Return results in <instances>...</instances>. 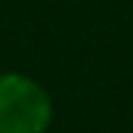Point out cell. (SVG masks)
<instances>
[{
	"label": "cell",
	"instance_id": "obj_1",
	"mask_svg": "<svg viewBox=\"0 0 133 133\" xmlns=\"http://www.w3.org/2000/svg\"><path fill=\"white\" fill-rule=\"evenodd\" d=\"M54 101L38 79L22 71L0 74V133H46Z\"/></svg>",
	"mask_w": 133,
	"mask_h": 133
}]
</instances>
